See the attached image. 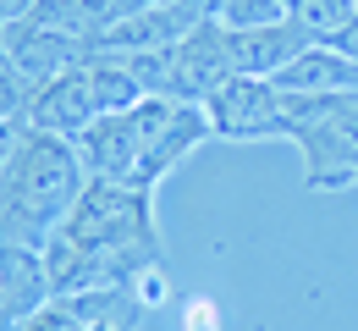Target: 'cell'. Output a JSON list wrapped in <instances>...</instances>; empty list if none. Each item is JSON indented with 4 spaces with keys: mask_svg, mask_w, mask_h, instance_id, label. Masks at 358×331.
Instances as JSON below:
<instances>
[{
    "mask_svg": "<svg viewBox=\"0 0 358 331\" xmlns=\"http://www.w3.org/2000/svg\"><path fill=\"white\" fill-rule=\"evenodd\" d=\"M34 6H39V0H0V22H22Z\"/></svg>",
    "mask_w": 358,
    "mask_h": 331,
    "instance_id": "obj_21",
    "label": "cell"
},
{
    "mask_svg": "<svg viewBox=\"0 0 358 331\" xmlns=\"http://www.w3.org/2000/svg\"><path fill=\"white\" fill-rule=\"evenodd\" d=\"M215 22H221L226 34L270 28V22H287V0H221L215 6Z\"/></svg>",
    "mask_w": 358,
    "mask_h": 331,
    "instance_id": "obj_16",
    "label": "cell"
},
{
    "mask_svg": "<svg viewBox=\"0 0 358 331\" xmlns=\"http://www.w3.org/2000/svg\"><path fill=\"white\" fill-rule=\"evenodd\" d=\"M287 143L303 149L309 193L358 188V94H309Z\"/></svg>",
    "mask_w": 358,
    "mask_h": 331,
    "instance_id": "obj_3",
    "label": "cell"
},
{
    "mask_svg": "<svg viewBox=\"0 0 358 331\" xmlns=\"http://www.w3.org/2000/svg\"><path fill=\"white\" fill-rule=\"evenodd\" d=\"M83 78H89V94H94V111H99V116L149 99L143 83L133 78V66H127V55H83Z\"/></svg>",
    "mask_w": 358,
    "mask_h": 331,
    "instance_id": "obj_14",
    "label": "cell"
},
{
    "mask_svg": "<svg viewBox=\"0 0 358 331\" xmlns=\"http://www.w3.org/2000/svg\"><path fill=\"white\" fill-rule=\"evenodd\" d=\"M287 17L309 34L314 45H325L336 28H348L358 11H353V0H287Z\"/></svg>",
    "mask_w": 358,
    "mask_h": 331,
    "instance_id": "obj_15",
    "label": "cell"
},
{
    "mask_svg": "<svg viewBox=\"0 0 358 331\" xmlns=\"http://www.w3.org/2000/svg\"><path fill=\"white\" fill-rule=\"evenodd\" d=\"M28 94H34V83L11 61H0V122H22L28 116Z\"/></svg>",
    "mask_w": 358,
    "mask_h": 331,
    "instance_id": "obj_17",
    "label": "cell"
},
{
    "mask_svg": "<svg viewBox=\"0 0 358 331\" xmlns=\"http://www.w3.org/2000/svg\"><path fill=\"white\" fill-rule=\"evenodd\" d=\"M303 105H309V94H292L270 78H231L204 99V116H210L215 139L254 143V139H292Z\"/></svg>",
    "mask_w": 358,
    "mask_h": 331,
    "instance_id": "obj_4",
    "label": "cell"
},
{
    "mask_svg": "<svg viewBox=\"0 0 358 331\" xmlns=\"http://www.w3.org/2000/svg\"><path fill=\"white\" fill-rule=\"evenodd\" d=\"M22 133H28V122H0V183H6V166H11V155H17Z\"/></svg>",
    "mask_w": 358,
    "mask_h": 331,
    "instance_id": "obj_18",
    "label": "cell"
},
{
    "mask_svg": "<svg viewBox=\"0 0 358 331\" xmlns=\"http://www.w3.org/2000/svg\"><path fill=\"white\" fill-rule=\"evenodd\" d=\"M226 45H231V66H237V78H275V72H281V66H292L314 39L292 22V17H287V22H270V28L226 34Z\"/></svg>",
    "mask_w": 358,
    "mask_h": 331,
    "instance_id": "obj_11",
    "label": "cell"
},
{
    "mask_svg": "<svg viewBox=\"0 0 358 331\" xmlns=\"http://www.w3.org/2000/svg\"><path fill=\"white\" fill-rule=\"evenodd\" d=\"M210 139H215V127H210L204 105H182V99H171V111H166L160 133H155L149 155H143V166H138V183H133V188H160L182 160H187L199 143H210Z\"/></svg>",
    "mask_w": 358,
    "mask_h": 331,
    "instance_id": "obj_9",
    "label": "cell"
},
{
    "mask_svg": "<svg viewBox=\"0 0 358 331\" xmlns=\"http://www.w3.org/2000/svg\"><path fill=\"white\" fill-rule=\"evenodd\" d=\"M22 122L39 127V133H55V139H78L89 122H99L94 94H89V78H83V61H78L72 72L39 83V89L28 94V116H22Z\"/></svg>",
    "mask_w": 358,
    "mask_h": 331,
    "instance_id": "obj_8",
    "label": "cell"
},
{
    "mask_svg": "<svg viewBox=\"0 0 358 331\" xmlns=\"http://www.w3.org/2000/svg\"><path fill=\"white\" fill-rule=\"evenodd\" d=\"M6 61L39 89L50 78H61V72H72L78 61H83V45H72V39H61V34H50L39 22H6Z\"/></svg>",
    "mask_w": 358,
    "mask_h": 331,
    "instance_id": "obj_10",
    "label": "cell"
},
{
    "mask_svg": "<svg viewBox=\"0 0 358 331\" xmlns=\"http://www.w3.org/2000/svg\"><path fill=\"white\" fill-rule=\"evenodd\" d=\"M237 78L231 66V45H226L221 22H199L187 39L171 45V83H166V99H182V105H204L221 83Z\"/></svg>",
    "mask_w": 358,
    "mask_h": 331,
    "instance_id": "obj_6",
    "label": "cell"
},
{
    "mask_svg": "<svg viewBox=\"0 0 358 331\" xmlns=\"http://www.w3.org/2000/svg\"><path fill=\"white\" fill-rule=\"evenodd\" d=\"M270 83H281L292 94H358V61H348L342 50H331V45H309Z\"/></svg>",
    "mask_w": 358,
    "mask_h": 331,
    "instance_id": "obj_13",
    "label": "cell"
},
{
    "mask_svg": "<svg viewBox=\"0 0 358 331\" xmlns=\"http://www.w3.org/2000/svg\"><path fill=\"white\" fill-rule=\"evenodd\" d=\"M50 298V265L45 248H22V243H0V331H17L34 321Z\"/></svg>",
    "mask_w": 358,
    "mask_h": 331,
    "instance_id": "obj_7",
    "label": "cell"
},
{
    "mask_svg": "<svg viewBox=\"0 0 358 331\" xmlns=\"http://www.w3.org/2000/svg\"><path fill=\"white\" fill-rule=\"evenodd\" d=\"M353 11H358V0H353Z\"/></svg>",
    "mask_w": 358,
    "mask_h": 331,
    "instance_id": "obj_24",
    "label": "cell"
},
{
    "mask_svg": "<svg viewBox=\"0 0 358 331\" xmlns=\"http://www.w3.org/2000/svg\"><path fill=\"white\" fill-rule=\"evenodd\" d=\"M122 17H133L122 0H39L28 11V22H39V28H50V34H61V39H72V45H83V50L105 28H116Z\"/></svg>",
    "mask_w": 358,
    "mask_h": 331,
    "instance_id": "obj_12",
    "label": "cell"
},
{
    "mask_svg": "<svg viewBox=\"0 0 358 331\" xmlns=\"http://www.w3.org/2000/svg\"><path fill=\"white\" fill-rule=\"evenodd\" d=\"M166 111H171V99L149 94V99H138V105H127V111H110V116L89 122L72 139L78 155H83V171L99 177V183H138V166H143L149 143L160 133Z\"/></svg>",
    "mask_w": 358,
    "mask_h": 331,
    "instance_id": "obj_5",
    "label": "cell"
},
{
    "mask_svg": "<svg viewBox=\"0 0 358 331\" xmlns=\"http://www.w3.org/2000/svg\"><path fill=\"white\" fill-rule=\"evenodd\" d=\"M122 6H127V11H143V6H155V0H122Z\"/></svg>",
    "mask_w": 358,
    "mask_h": 331,
    "instance_id": "obj_22",
    "label": "cell"
},
{
    "mask_svg": "<svg viewBox=\"0 0 358 331\" xmlns=\"http://www.w3.org/2000/svg\"><path fill=\"white\" fill-rule=\"evenodd\" d=\"M160 221H155V188L133 183H99L78 193L72 216L45 243L50 293L72 298L94 287H127L138 271L160 265Z\"/></svg>",
    "mask_w": 358,
    "mask_h": 331,
    "instance_id": "obj_1",
    "label": "cell"
},
{
    "mask_svg": "<svg viewBox=\"0 0 358 331\" xmlns=\"http://www.w3.org/2000/svg\"><path fill=\"white\" fill-rule=\"evenodd\" d=\"M325 45H331V50H342L348 61H358V17H353V22H348V28H336V34L325 39Z\"/></svg>",
    "mask_w": 358,
    "mask_h": 331,
    "instance_id": "obj_20",
    "label": "cell"
},
{
    "mask_svg": "<svg viewBox=\"0 0 358 331\" xmlns=\"http://www.w3.org/2000/svg\"><path fill=\"white\" fill-rule=\"evenodd\" d=\"M83 188H89V171H83L78 143L28 127L0 183V243L45 248L55 227L72 216Z\"/></svg>",
    "mask_w": 358,
    "mask_h": 331,
    "instance_id": "obj_2",
    "label": "cell"
},
{
    "mask_svg": "<svg viewBox=\"0 0 358 331\" xmlns=\"http://www.w3.org/2000/svg\"><path fill=\"white\" fill-rule=\"evenodd\" d=\"M0 61H6V22H0Z\"/></svg>",
    "mask_w": 358,
    "mask_h": 331,
    "instance_id": "obj_23",
    "label": "cell"
},
{
    "mask_svg": "<svg viewBox=\"0 0 358 331\" xmlns=\"http://www.w3.org/2000/svg\"><path fill=\"white\" fill-rule=\"evenodd\" d=\"M187 331H221V309H215L210 298H199V304L187 309Z\"/></svg>",
    "mask_w": 358,
    "mask_h": 331,
    "instance_id": "obj_19",
    "label": "cell"
}]
</instances>
